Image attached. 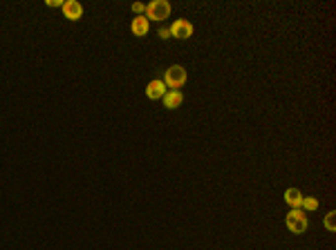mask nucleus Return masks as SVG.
Returning <instances> with one entry per match:
<instances>
[{
	"instance_id": "nucleus-7",
	"label": "nucleus",
	"mask_w": 336,
	"mask_h": 250,
	"mask_svg": "<svg viewBox=\"0 0 336 250\" xmlns=\"http://www.w3.org/2000/svg\"><path fill=\"white\" fill-rule=\"evenodd\" d=\"M285 201H287L292 208H300L302 206V192L298 190V188H287V190H285Z\"/></svg>"
},
{
	"instance_id": "nucleus-11",
	"label": "nucleus",
	"mask_w": 336,
	"mask_h": 250,
	"mask_svg": "<svg viewBox=\"0 0 336 250\" xmlns=\"http://www.w3.org/2000/svg\"><path fill=\"white\" fill-rule=\"evenodd\" d=\"M325 228H327V230H332V232L336 230V212H334V210H332L330 215L325 217Z\"/></svg>"
},
{
	"instance_id": "nucleus-6",
	"label": "nucleus",
	"mask_w": 336,
	"mask_h": 250,
	"mask_svg": "<svg viewBox=\"0 0 336 250\" xmlns=\"http://www.w3.org/2000/svg\"><path fill=\"white\" fill-rule=\"evenodd\" d=\"M164 94H166V85H164V81H150L148 83V87H146V96L148 98H152V101H157V98H164Z\"/></svg>"
},
{
	"instance_id": "nucleus-2",
	"label": "nucleus",
	"mask_w": 336,
	"mask_h": 250,
	"mask_svg": "<svg viewBox=\"0 0 336 250\" xmlns=\"http://www.w3.org/2000/svg\"><path fill=\"white\" fill-rule=\"evenodd\" d=\"M146 16L150 20H166L168 16H171V2H166V0H152V2H148L146 7Z\"/></svg>"
},
{
	"instance_id": "nucleus-12",
	"label": "nucleus",
	"mask_w": 336,
	"mask_h": 250,
	"mask_svg": "<svg viewBox=\"0 0 336 250\" xmlns=\"http://www.w3.org/2000/svg\"><path fill=\"white\" fill-rule=\"evenodd\" d=\"M63 2H65V0H47L49 7H63Z\"/></svg>"
},
{
	"instance_id": "nucleus-14",
	"label": "nucleus",
	"mask_w": 336,
	"mask_h": 250,
	"mask_svg": "<svg viewBox=\"0 0 336 250\" xmlns=\"http://www.w3.org/2000/svg\"><path fill=\"white\" fill-rule=\"evenodd\" d=\"M168 36H171V31H168V29H164V27H161V29H159V38H168Z\"/></svg>"
},
{
	"instance_id": "nucleus-4",
	"label": "nucleus",
	"mask_w": 336,
	"mask_h": 250,
	"mask_svg": "<svg viewBox=\"0 0 336 250\" xmlns=\"http://www.w3.org/2000/svg\"><path fill=\"white\" fill-rule=\"evenodd\" d=\"M168 31H171L173 38L186 40V38H190V36H193V25H190L188 20L180 18V20H175V23H173V27L168 29Z\"/></svg>"
},
{
	"instance_id": "nucleus-1",
	"label": "nucleus",
	"mask_w": 336,
	"mask_h": 250,
	"mask_svg": "<svg viewBox=\"0 0 336 250\" xmlns=\"http://www.w3.org/2000/svg\"><path fill=\"white\" fill-rule=\"evenodd\" d=\"M287 228L294 232V235H300V232L307 230V217H305V210L300 208H294L292 212H287V219H285Z\"/></svg>"
},
{
	"instance_id": "nucleus-9",
	"label": "nucleus",
	"mask_w": 336,
	"mask_h": 250,
	"mask_svg": "<svg viewBox=\"0 0 336 250\" xmlns=\"http://www.w3.org/2000/svg\"><path fill=\"white\" fill-rule=\"evenodd\" d=\"M132 34L135 36H146L148 34V18L137 16V18L132 20Z\"/></svg>"
},
{
	"instance_id": "nucleus-3",
	"label": "nucleus",
	"mask_w": 336,
	"mask_h": 250,
	"mask_svg": "<svg viewBox=\"0 0 336 250\" xmlns=\"http://www.w3.org/2000/svg\"><path fill=\"white\" fill-rule=\"evenodd\" d=\"M184 83H186V69H184V67H180V65H173V67L166 69L164 85L173 87V90H180Z\"/></svg>"
},
{
	"instance_id": "nucleus-8",
	"label": "nucleus",
	"mask_w": 336,
	"mask_h": 250,
	"mask_svg": "<svg viewBox=\"0 0 336 250\" xmlns=\"http://www.w3.org/2000/svg\"><path fill=\"white\" fill-rule=\"evenodd\" d=\"M161 101H164V105L168 107V110H175V107L182 105V101H184V98H182L180 92H166Z\"/></svg>"
},
{
	"instance_id": "nucleus-10",
	"label": "nucleus",
	"mask_w": 336,
	"mask_h": 250,
	"mask_svg": "<svg viewBox=\"0 0 336 250\" xmlns=\"http://www.w3.org/2000/svg\"><path fill=\"white\" fill-rule=\"evenodd\" d=\"M302 208H305V210H316V208H318V199L302 197Z\"/></svg>"
},
{
	"instance_id": "nucleus-5",
	"label": "nucleus",
	"mask_w": 336,
	"mask_h": 250,
	"mask_svg": "<svg viewBox=\"0 0 336 250\" xmlns=\"http://www.w3.org/2000/svg\"><path fill=\"white\" fill-rule=\"evenodd\" d=\"M63 14H65V18H70V20H78L83 16L81 2H76V0H65L63 2Z\"/></svg>"
},
{
	"instance_id": "nucleus-13",
	"label": "nucleus",
	"mask_w": 336,
	"mask_h": 250,
	"mask_svg": "<svg viewBox=\"0 0 336 250\" xmlns=\"http://www.w3.org/2000/svg\"><path fill=\"white\" fill-rule=\"evenodd\" d=\"M132 9H135L137 14H142V11H146V7H144L142 2H135V5H132Z\"/></svg>"
}]
</instances>
